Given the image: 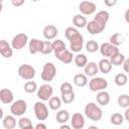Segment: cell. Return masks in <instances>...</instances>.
Returning a JSON list of instances; mask_svg holds the SVG:
<instances>
[{
	"mask_svg": "<svg viewBox=\"0 0 129 129\" xmlns=\"http://www.w3.org/2000/svg\"><path fill=\"white\" fill-rule=\"evenodd\" d=\"M85 115L87 118H89L92 121H99L103 117V111L100 108L99 105H97L94 102H90L85 106L84 109Z\"/></svg>",
	"mask_w": 129,
	"mask_h": 129,
	"instance_id": "cell-1",
	"label": "cell"
},
{
	"mask_svg": "<svg viewBox=\"0 0 129 129\" xmlns=\"http://www.w3.org/2000/svg\"><path fill=\"white\" fill-rule=\"evenodd\" d=\"M55 76H56V67L52 62L44 63L42 71H41V74H40L41 80L46 82V83H49L54 79Z\"/></svg>",
	"mask_w": 129,
	"mask_h": 129,
	"instance_id": "cell-2",
	"label": "cell"
},
{
	"mask_svg": "<svg viewBox=\"0 0 129 129\" xmlns=\"http://www.w3.org/2000/svg\"><path fill=\"white\" fill-rule=\"evenodd\" d=\"M107 87H108V81L101 77H94L89 82V89L95 93L105 91Z\"/></svg>",
	"mask_w": 129,
	"mask_h": 129,
	"instance_id": "cell-3",
	"label": "cell"
},
{
	"mask_svg": "<svg viewBox=\"0 0 129 129\" xmlns=\"http://www.w3.org/2000/svg\"><path fill=\"white\" fill-rule=\"evenodd\" d=\"M18 76L25 81H31L35 77V69L28 63H23L18 68Z\"/></svg>",
	"mask_w": 129,
	"mask_h": 129,
	"instance_id": "cell-4",
	"label": "cell"
},
{
	"mask_svg": "<svg viewBox=\"0 0 129 129\" xmlns=\"http://www.w3.org/2000/svg\"><path fill=\"white\" fill-rule=\"evenodd\" d=\"M34 115L38 121H44L48 118V109L42 101H38L33 106Z\"/></svg>",
	"mask_w": 129,
	"mask_h": 129,
	"instance_id": "cell-5",
	"label": "cell"
},
{
	"mask_svg": "<svg viewBox=\"0 0 129 129\" xmlns=\"http://www.w3.org/2000/svg\"><path fill=\"white\" fill-rule=\"evenodd\" d=\"M27 110V104L24 100L19 99L14 101L10 106V112L13 116H22Z\"/></svg>",
	"mask_w": 129,
	"mask_h": 129,
	"instance_id": "cell-6",
	"label": "cell"
},
{
	"mask_svg": "<svg viewBox=\"0 0 129 129\" xmlns=\"http://www.w3.org/2000/svg\"><path fill=\"white\" fill-rule=\"evenodd\" d=\"M28 42V36L25 33H17L11 40V46L15 50L22 49Z\"/></svg>",
	"mask_w": 129,
	"mask_h": 129,
	"instance_id": "cell-7",
	"label": "cell"
},
{
	"mask_svg": "<svg viewBox=\"0 0 129 129\" xmlns=\"http://www.w3.org/2000/svg\"><path fill=\"white\" fill-rule=\"evenodd\" d=\"M100 52L103 56H105V58H110L111 56L115 55L116 53L120 52L119 51V48L113 44H111L110 42H103L101 45H100Z\"/></svg>",
	"mask_w": 129,
	"mask_h": 129,
	"instance_id": "cell-8",
	"label": "cell"
},
{
	"mask_svg": "<svg viewBox=\"0 0 129 129\" xmlns=\"http://www.w3.org/2000/svg\"><path fill=\"white\" fill-rule=\"evenodd\" d=\"M53 89L49 84H43L41 85L37 90V97L42 101H49V99L52 97Z\"/></svg>",
	"mask_w": 129,
	"mask_h": 129,
	"instance_id": "cell-9",
	"label": "cell"
},
{
	"mask_svg": "<svg viewBox=\"0 0 129 129\" xmlns=\"http://www.w3.org/2000/svg\"><path fill=\"white\" fill-rule=\"evenodd\" d=\"M84 46V37L81 33L76 35L72 40H70V48L72 52H80Z\"/></svg>",
	"mask_w": 129,
	"mask_h": 129,
	"instance_id": "cell-10",
	"label": "cell"
},
{
	"mask_svg": "<svg viewBox=\"0 0 129 129\" xmlns=\"http://www.w3.org/2000/svg\"><path fill=\"white\" fill-rule=\"evenodd\" d=\"M96 9H97L96 4L91 1H82L79 4V10L83 15H91L95 13Z\"/></svg>",
	"mask_w": 129,
	"mask_h": 129,
	"instance_id": "cell-11",
	"label": "cell"
},
{
	"mask_svg": "<svg viewBox=\"0 0 129 129\" xmlns=\"http://www.w3.org/2000/svg\"><path fill=\"white\" fill-rule=\"evenodd\" d=\"M71 126L73 129H83L85 126V117L81 113H74L71 117Z\"/></svg>",
	"mask_w": 129,
	"mask_h": 129,
	"instance_id": "cell-12",
	"label": "cell"
},
{
	"mask_svg": "<svg viewBox=\"0 0 129 129\" xmlns=\"http://www.w3.org/2000/svg\"><path fill=\"white\" fill-rule=\"evenodd\" d=\"M0 54L5 58H9L13 54V48L11 44H9L5 39L0 40Z\"/></svg>",
	"mask_w": 129,
	"mask_h": 129,
	"instance_id": "cell-13",
	"label": "cell"
},
{
	"mask_svg": "<svg viewBox=\"0 0 129 129\" xmlns=\"http://www.w3.org/2000/svg\"><path fill=\"white\" fill-rule=\"evenodd\" d=\"M54 55L56 56V58L58 60H60L62 63H66V64L71 63L75 58V56L73 55V52L71 50H69L68 48L62 50V51H60V52H58V53H55Z\"/></svg>",
	"mask_w": 129,
	"mask_h": 129,
	"instance_id": "cell-14",
	"label": "cell"
},
{
	"mask_svg": "<svg viewBox=\"0 0 129 129\" xmlns=\"http://www.w3.org/2000/svg\"><path fill=\"white\" fill-rule=\"evenodd\" d=\"M42 33H43L44 38H45L46 40H49V41H50V40H52V39H54V38L56 37V35L58 34V30H57V28H56L54 25L48 24V25H46V26L43 28Z\"/></svg>",
	"mask_w": 129,
	"mask_h": 129,
	"instance_id": "cell-15",
	"label": "cell"
},
{
	"mask_svg": "<svg viewBox=\"0 0 129 129\" xmlns=\"http://www.w3.org/2000/svg\"><path fill=\"white\" fill-rule=\"evenodd\" d=\"M42 45H43V41L37 38H32L29 40L28 43V49L29 52L31 54H35L37 52H41L42 50Z\"/></svg>",
	"mask_w": 129,
	"mask_h": 129,
	"instance_id": "cell-16",
	"label": "cell"
},
{
	"mask_svg": "<svg viewBox=\"0 0 129 129\" xmlns=\"http://www.w3.org/2000/svg\"><path fill=\"white\" fill-rule=\"evenodd\" d=\"M14 100V96L11 90L9 89H2L0 91V101L2 104L8 105V104H12Z\"/></svg>",
	"mask_w": 129,
	"mask_h": 129,
	"instance_id": "cell-17",
	"label": "cell"
},
{
	"mask_svg": "<svg viewBox=\"0 0 129 129\" xmlns=\"http://www.w3.org/2000/svg\"><path fill=\"white\" fill-rule=\"evenodd\" d=\"M87 30H88V32L90 33V34H99V33H101V32H103L104 31V29H105V27L104 26H102L101 24H99L98 22H96L95 20H92V21H89L88 22V24H87Z\"/></svg>",
	"mask_w": 129,
	"mask_h": 129,
	"instance_id": "cell-18",
	"label": "cell"
},
{
	"mask_svg": "<svg viewBox=\"0 0 129 129\" xmlns=\"http://www.w3.org/2000/svg\"><path fill=\"white\" fill-rule=\"evenodd\" d=\"M109 18H110L109 12L106 11V10H101V11L97 12V14L94 16V19H93V20H95L96 22H98V23L101 24L102 26L106 27V24H107Z\"/></svg>",
	"mask_w": 129,
	"mask_h": 129,
	"instance_id": "cell-19",
	"label": "cell"
},
{
	"mask_svg": "<svg viewBox=\"0 0 129 129\" xmlns=\"http://www.w3.org/2000/svg\"><path fill=\"white\" fill-rule=\"evenodd\" d=\"M99 72V67L95 61H89L87 66L84 68V73L87 77H96Z\"/></svg>",
	"mask_w": 129,
	"mask_h": 129,
	"instance_id": "cell-20",
	"label": "cell"
},
{
	"mask_svg": "<svg viewBox=\"0 0 129 129\" xmlns=\"http://www.w3.org/2000/svg\"><path fill=\"white\" fill-rule=\"evenodd\" d=\"M96 100H97V103L100 106H106L110 103V100H111L110 94L107 91H101V92L97 93Z\"/></svg>",
	"mask_w": 129,
	"mask_h": 129,
	"instance_id": "cell-21",
	"label": "cell"
},
{
	"mask_svg": "<svg viewBox=\"0 0 129 129\" xmlns=\"http://www.w3.org/2000/svg\"><path fill=\"white\" fill-rule=\"evenodd\" d=\"M16 124H18V122H16L15 116L13 115H7L2 118V125L5 129H14Z\"/></svg>",
	"mask_w": 129,
	"mask_h": 129,
	"instance_id": "cell-22",
	"label": "cell"
},
{
	"mask_svg": "<svg viewBox=\"0 0 129 129\" xmlns=\"http://www.w3.org/2000/svg\"><path fill=\"white\" fill-rule=\"evenodd\" d=\"M98 67H99V71L102 73V74H109L110 72H111V70H112V63H111V61H110V59L109 58H102L100 61H99V63H98Z\"/></svg>",
	"mask_w": 129,
	"mask_h": 129,
	"instance_id": "cell-23",
	"label": "cell"
},
{
	"mask_svg": "<svg viewBox=\"0 0 129 129\" xmlns=\"http://www.w3.org/2000/svg\"><path fill=\"white\" fill-rule=\"evenodd\" d=\"M73 24L78 28H85L87 27L88 20L87 18L82 14H76L73 17Z\"/></svg>",
	"mask_w": 129,
	"mask_h": 129,
	"instance_id": "cell-24",
	"label": "cell"
},
{
	"mask_svg": "<svg viewBox=\"0 0 129 129\" xmlns=\"http://www.w3.org/2000/svg\"><path fill=\"white\" fill-rule=\"evenodd\" d=\"M73 82L77 87H85L89 83L88 77L85 74H77V75H75V77L73 79Z\"/></svg>",
	"mask_w": 129,
	"mask_h": 129,
	"instance_id": "cell-25",
	"label": "cell"
},
{
	"mask_svg": "<svg viewBox=\"0 0 129 129\" xmlns=\"http://www.w3.org/2000/svg\"><path fill=\"white\" fill-rule=\"evenodd\" d=\"M70 118V113L67 110H59L55 115V120L59 124H67Z\"/></svg>",
	"mask_w": 129,
	"mask_h": 129,
	"instance_id": "cell-26",
	"label": "cell"
},
{
	"mask_svg": "<svg viewBox=\"0 0 129 129\" xmlns=\"http://www.w3.org/2000/svg\"><path fill=\"white\" fill-rule=\"evenodd\" d=\"M74 62L78 68H85L88 63V58L86 56V54L84 53H78L77 55H75L74 58Z\"/></svg>",
	"mask_w": 129,
	"mask_h": 129,
	"instance_id": "cell-27",
	"label": "cell"
},
{
	"mask_svg": "<svg viewBox=\"0 0 129 129\" xmlns=\"http://www.w3.org/2000/svg\"><path fill=\"white\" fill-rule=\"evenodd\" d=\"M124 40H125V37H124V35L122 33H114V34L111 35L109 42L118 47L119 45H121L124 42Z\"/></svg>",
	"mask_w": 129,
	"mask_h": 129,
	"instance_id": "cell-28",
	"label": "cell"
},
{
	"mask_svg": "<svg viewBox=\"0 0 129 129\" xmlns=\"http://www.w3.org/2000/svg\"><path fill=\"white\" fill-rule=\"evenodd\" d=\"M109 59H110V61H111L112 66H116V67H119V66L123 64V62H124V60L126 59V57H125V55H124L123 53H121V52H118V53H116L115 55L111 56Z\"/></svg>",
	"mask_w": 129,
	"mask_h": 129,
	"instance_id": "cell-29",
	"label": "cell"
},
{
	"mask_svg": "<svg viewBox=\"0 0 129 129\" xmlns=\"http://www.w3.org/2000/svg\"><path fill=\"white\" fill-rule=\"evenodd\" d=\"M61 103H62V101H61V99L59 97H51L49 99V101H48V107L52 111H56V110H58L60 108Z\"/></svg>",
	"mask_w": 129,
	"mask_h": 129,
	"instance_id": "cell-30",
	"label": "cell"
},
{
	"mask_svg": "<svg viewBox=\"0 0 129 129\" xmlns=\"http://www.w3.org/2000/svg\"><path fill=\"white\" fill-rule=\"evenodd\" d=\"M114 82H115V84H116L118 87H123V86H125V85L128 83V78H127V76H126L125 74L119 73V74H117V75L115 76Z\"/></svg>",
	"mask_w": 129,
	"mask_h": 129,
	"instance_id": "cell-31",
	"label": "cell"
},
{
	"mask_svg": "<svg viewBox=\"0 0 129 129\" xmlns=\"http://www.w3.org/2000/svg\"><path fill=\"white\" fill-rule=\"evenodd\" d=\"M52 49H53V52L55 54V53H58L64 49H67V47H66L64 42L61 39H56V40L52 41Z\"/></svg>",
	"mask_w": 129,
	"mask_h": 129,
	"instance_id": "cell-32",
	"label": "cell"
},
{
	"mask_svg": "<svg viewBox=\"0 0 129 129\" xmlns=\"http://www.w3.org/2000/svg\"><path fill=\"white\" fill-rule=\"evenodd\" d=\"M23 89H24V92L27 93V94H32V93H34L35 91L38 90L37 84H36L34 81H27V82L24 84Z\"/></svg>",
	"mask_w": 129,
	"mask_h": 129,
	"instance_id": "cell-33",
	"label": "cell"
},
{
	"mask_svg": "<svg viewBox=\"0 0 129 129\" xmlns=\"http://www.w3.org/2000/svg\"><path fill=\"white\" fill-rule=\"evenodd\" d=\"M110 122L115 126H119L124 122V116L120 113H113L110 117Z\"/></svg>",
	"mask_w": 129,
	"mask_h": 129,
	"instance_id": "cell-34",
	"label": "cell"
},
{
	"mask_svg": "<svg viewBox=\"0 0 129 129\" xmlns=\"http://www.w3.org/2000/svg\"><path fill=\"white\" fill-rule=\"evenodd\" d=\"M17 125L19 126L20 129H29V128L33 127L31 120L29 118H27V117H21L18 120V124Z\"/></svg>",
	"mask_w": 129,
	"mask_h": 129,
	"instance_id": "cell-35",
	"label": "cell"
},
{
	"mask_svg": "<svg viewBox=\"0 0 129 129\" xmlns=\"http://www.w3.org/2000/svg\"><path fill=\"white\" fill-rule=\"evenodd\" d=\"M117 103L121 108H129V95L127 94H122L118 97Z\"/></svg>",
	"mask_w": 129,
	"mask_h": 129,
	"instance_id": "cell-36",
	"label": "cell"
},
{
	"mask_svg": "<svg viewBox=\"0 0 129 129\" xmlns=\"http://www.w3.org/2000/svg\"><path fill=\"white\" fill-rule=\"evenodd\" d=\"M80 32H79V30L77 29V28H75V27H73V26H70V27H68L66 30H64V35H66V38L70 41V40H72L76 35H78Z\"/></svg>",
	"mask_w": 129,
	"mask_h": 129,
	"instance_id": "cell-37",
	"label": "cell"
},
{
	"mask_svg": "<svg viewBox=\"0 0 129 129\" xmlns=\"http://www.w3.org/2000/svg\"><path fill=\"white\" fill-rule=\"evenodd\" d=\"M86 49H87L88 52L93 53V52H96L98 49H100V45L95 40H89L86 43Z\"/></svg>",
	"mask_w": 129,
	"mask_h": 129,
	"instance_id": "cell-38",
	"label": "cell"
},
{
	"mask_svg": "<svg viewBox=\"0 0 129 129\" xmlns=\"http://www.w3.org/2000/svg\"><path fill=\"white\" fill-rule=\"evenodd\" d=\"M75 98H76V95L74 92H71V93H67V94H61L60 96V99L62 101V103L64 104H71L75 101Z\"/></svg>",
	"mask_w": 129,
	"mask_h": 129,
	"instance_id": "cell-39",
	"label": "cell"
},
{
	"mask_svg": "<svg viewBox=\"0 0 129 129\" xmlns=\"http://www.w3.org/2000/svg\"><path fill=\"white\" fill-rule=\"evenodd\" d=\"M52 51H53V49H52V42H50L49 40L43 41L41 53H42V54H49V53L52 52Z\"/></svg>",
	"mask_w": 129,
	"mask_h": 129,
	"instance_id": "cell-40",
	"label": "cell"
},
{
	"mask_svg": "<svg viewBox=\"0 0 129 129\" xmlns=\"http://www.w3.org/2000/svg\"><path fill=\"white\" fill-rule=\"evenodd\" d=\"M59 91H60V94H67V93H71V92H74L73 91V85L69 82H64L60 85L59 87Z\"/></svg>",
	"mask_w": 129,
	"mask_h": 129,
	"instance_id": "cell-41",
	"label": "cell"
},
{
	"mask_svg": "<svg viewBox=\"0 0 129 129\" xmlns=\"http://www.w3.org/2000/svg\"><path fill=\"white\" fill-rule=\"evenodd\" d=\"M123 70H124V72L125 73H129V57L128 58H126L125 60H124V62H123Z\"/></svg>",
	"mask_w": 129,
	"mask_h": 129,
	"instance_id": "cell-42",
	"label": "cell"
},
{
	"mask_svg": "<svg viewBox=\"0 0 129 129\" xmlns=\"http://www.w3.org/2000/svg\"><path fill=\"white\" fill-rule=\"evenodd\" d=\"M23 4H24V0H12V5L13 6L18 7V6H21Z\"/></svg>",
	"mask_w": 129,
	"mask_h": 129,
	"instance_id": "cell-43",
	"label": "cell"
},
{
	"mask_svg": "<svg viewBox=\"0 0 129 129\" xmlns=\"http://www.w3.org/2000/svg\"><path fill=\"white\" fill-rule=\"evenodd\" d=\"M104 3H105V5H107V6L111 7V6L116 5V4H117V1H116V0H105V1H104Z\"/></svg>",
	"mask_w": 129,
	"mask_h": 129,
	"instance_id": "cell-44",
	"label": "cell"
},
{
	"mask_svg": "<svg viewBox=\"0 0 129 129\" xmlns=\"http://www.w3.org/2000/svg\"><path fill=\"white\" fill-rule=\"evenodd\" d=\"M34 129H47V128H46V125L44 123H38V124H36Z\"/></svg>",
	"mask_w": 129,
	"mask_h": 129,
	"instance_id": "cell-45",
	"label": "cell"
},
{
	"mask_svg": "<svg viewBox=\"0 0 129 129\" xmlns=\"http://www.w3.org/2000/svg\"><path fill=\"white\" fill-rule=\"evenodd\" d=\"M124 119L126 120V121H128L129 122V108H127L126 110H125V112H124Z\"/></svg>",
	"mask_w": 129,
	"mask_h": 129,
	"instance_id": "cell-46",
	"label": "cell"
},
{
	"mask_svg": "<svg viewBox=\"0 0 129 129\" xmlns=\"http://www.w3.org/2000/svg\"><path fill=\"white\" fill-rule=\"evenodd\" d=\"M124 18H125V21L127 23H129V8L125 11V14H124Z\"/></svg>",
	"mask_w": 129,
	"mask_h": 129,
	"instance_id": "cell-47",
	"label": "cell"
},
{
	"mask_svg": "<svg viewBox=\"0 0 129 129\" xmlns=\"http://www.w3.org/2000/svg\"><path fill=\"white\" fill-rule=\"evenodd\" d=\"M59 129H72V126H70L68 124H61Z\"/></svg>",
	"mask_w": 129,
	"mask_h": 129,
	"instance_id": "cell-48",
	"label": "cell"
},
{
	"mask_svg": "<svg viewBox=\"0 0 129 129\" xmlns=\"http://www.w3.org/2000/svg\"><path fill=\"white\" fill-rule=\"evenodd\" d=\"M88 129H99V128L97 126H95V125H92V126H89Z\"/></svg>",
	"mask_w": 129,
	"mask_h": 129,
	"instance_id": "cell-49",
	"label": "cell"
},
{
	"mask_svg": "<svg viewBox=\"0 0 129 129\" xmlns=\"http://www.w3.org/2000/svg\"><path fill=\"white\" fill-rule=\"evenodd\" d=\"M29 129H34V127H31V128H29Z\"/></svg>",
	"mask_w": 129,
	"mask_h": 129,
	"instance_id": "cell-50",
	"label": "cell"
}]
</instances>
